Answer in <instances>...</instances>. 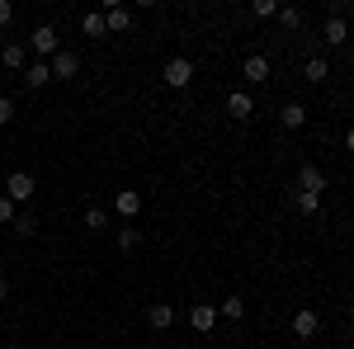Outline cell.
<instances>
[{"label":"cell","mask_w":354,"mask_h":349,"mask_svg":"<svg viewBox=\"0 0 354 349\" xmlns=\"http://www.w3.org/2000/svg\"><path fill=\"white\" fill-rule=\"evenodd\" d=\"M317 330H322V317H317L312 307H298V312H293V335H298V340H317Z\"/></svg>","instance_id":"7"},{"label":"cell","mask_w":354,"mask_h":349,"mask_svg":"<svg viewBox=\"0 0 354 349\" xmlns=\"http://www.w3.org/2000/svg\"><path fill=\"white\" fill-rule=\"evenodd\" d=\"M142 245V232L137 227H118V250H137Z\"/></svg>","instance_id":"22"},{"label":"cell","mask_w":354,"mask_h":349,"mask_svg":"<svg viewBox=\"0 0 354 349\" xmlns=\"http://www.w3.org/2000/svg\"><path fill=\"white\" fill-rule=\"evenodd\" d=\"M241 76L250 85H265V81H270V57H265V53H250L241 62Z\"/></svg>","instance_id":"8"},{"label":"cell","mask_w":354,"mask_h":349,"mask_svg":"<svg viewBox=\"0 0 354 349\" xmlns=\"http://www.w3.org/2000/svg\"><path fill=\"white\" fill-rule=\"evenodd\" d=\"M227 113H232L236 123H245V118L255 113V100H250L245 90H227Z\"/></svg>","instance_id":"10"},{"label":"cell","mask_w":354,"mask_h":349,"mask_svg":"<svg viewBox=\"0 0 354 349\" xmlns=\"http://www.w3.org/2000/svg\"><path fill=\"white\" fill-rule=\"evenodd\" d=\"M189 326L198 330V335H208V330L218 326V302H194L189 307Z\"/></svg>","instance_id":"6"},{"label":"cell","mask_w":354,"mask_h":349,"mask_svg":"<svg viewBox=\"0 0 354 349\" xmlns=\"http://www.w3.org/2000/svg\"><path fill=\"white\" fill-rule=\"evenodd\" d=\"M15 217H19V208H15V203L0 194V227H15Z\"/></svg>","instance_id":"26"},{"label":"cell","mask_w":354,"mask_h":349,"mask_svg":"<svg viewBox=\"0 0 354 349\" xmlns=\"http://www.w3.org/2000/svg\"><path fill=\"white\" fill-rule=\"evenodd\" d=\"M293 208H298L302 217H317V213H322V198H317V194H298V198H293Z\"/></svg>","instance_id":"21"},{"label":"cell","mask_w":354,"mask_h":349,"mask_svg":"<svg viewBox=\"0 0 354 349\" xmlns=\"http://www.w3.org/2000/svg\"><path fill=\"white\" fill-rule=\"evenodd\" d=\"M104 227H109V208H100V203L85 208V232H104Z\"/></svg>","instance_id":"18"},{"label":"cell","mask_w":354,"mask_h":349,"mask_svg":"<svg viewBox=\"0 0 354 349\" xmlns=\"http://www.w3.org/2000/svg\"><path fill=\"white\" fill-rule=\"evenodd\" d=\"M33 232H38V217H33V213L15 217V236H33Z\"/></svg>","instance_id":"23"},{"label":"cell","mask_w":354,"mask_h":349,"mask_svg":"<svg viewBox=\"0 0 354 349\" xmlns=\"http://www.w3.org/2000/svg\"><path fill=\"white\" fill-rule=\"evenodd\" d=\"M330 76V66H326V57H307L302 62V81H312V85H322Z\"/></svg>","instance_id":"17"},{"label":"cell","mask_w":354,"mask_h":349,"mask_svg":"<svg viewBox=\"0 0 354 349\" xmlns=\"http://www.w3.org/2000/svg\"><path fill=\"white\" fill-rule=\"evenodd\" d=\"M28 48H33V57H38V62H53V57L62 53V38H57L53 24H38L33 33H28Z\"/></svg>","instance_id":"1"},{"label":"cell","mask_w":354,"mask_h":349,"mask_svg":"<svg viewBox=\"0 0 354 349\" xmlns=\"http://www.w3.org/2000/svg\"><path fill=\"white\" fill-rule=\"evenodd\" d=\"M279 123H283L288 133H298V128H307V109L302 104H283L279 109Z\"/></svg>","instance_id":"15"},{"label":"cell","mask_w":354,"mask_h":349,"mask_svg":"<svg viewBox=\"0 0 354 349\" xmlns=\"http://www.w3.org/2000/svg\"><path fill=\"white\" fill-rule=\"evenodd\" d=\"M350 62H354V48H350Z\"/></svg>","instance_id":"31"},{"label":"cell","mask_w":354,"mask_h":349,"mask_svg":"<svg viewBox=\"0 0 354 349\" xmlns=\"http://www.w3.org/2000/svg\"><path fill=\"white\" fill-rule=\"evenodd\" d=\"M218 317H227V321H241V317H245V302H241V297H227V302H218Z\"/></svg>","instance_id":"20"},{"label":"cell","mask_w":354,"mask_h":349,"mask_svg":"<svg viewBox=\"0 0 354 349\" xmlns=\"http://www.w3.org/2000/svg\"><path fill=\"white\" fill-rule=\"evenodd\" d=\"M279 19H283V28H302V10H298V5H283Z\"/></svg>","instance_id":"24"},{"label":"cell","mask_w":354,"mask_h":349,"mask_svg":"<svg viewBox=\"0 0 354 349\" xmlns=\"http://www.w3.org/2000/svg\"><path fill=\"white\" fill-rule=\"evenodd\" d=\"M345 38H350V24H345V19H335V15H330V19H326V28H322V43H330V48H340V43H345Z\"/></svg>","instance_id":"16"},{"label":"cell","mask_w":354,"mask_h":349,"mask_svg":"<svg viewBox=\"0 0 354 349\" xmlns=\"http://www.w3.org/2000/svg\"><path fill=\"white\" fill-rule=\"evenodd\" d=\"M161 81L170 85V90H189V81H194V62L189 57H170L161 66Z\"/></svg>","instance_id":"2"},{"label":"cell","mask_w":354,"mask_h":349,"mask_svg":"<svg viewBox=\"0 0 354 349\" xmlns=\"http://www.w3.org/2000/svg\"><path fill=\"white\" fill-rule=\"evenodd\" d=\"M147 326H151V330H170V326H175V307H170V302H151V307H147Z\"/></svg>","instance_id":"12"},{"label":"cell","mask_w":354,"mask_h":349,"mask_svg":"<svg viewBox=\"0 0 354 349\" xmlns=\"http://www.w3.org/2000/svg\"><path fill=\"white\" fill-rule=\"evenodd\" d=\"M0 66H10V71H24V66H28V53L19 48V43H5V48H0Z\"/></svg>","instance_id":"14"},{"label":"cell","mask_w":354,"mask_h":349,"mask_svg":"<svg viewBox=\"0 0 354 349\" xmlns=\"http://www.w3.org/2000/svg\"><path fill=\"white\" fill-rule=\"evenodd\" d=\"M250 15H255V19H274V15H279V5H274V0H255V5H250Z\"/></svg>","instance_id":"25"},{"label":"cell","mask_w":354,"mask_h":349,"mask_svg":"<svg viewBox=\"0 0 354 349\" xmlns=\"http://www.w3.org/2000/svg\"><path fill=\"white\" fill-rule=\"evenodd\" d=\"M33 194H38V180H33V175H28V170H15V175H10V180H5V198H10V203H15V208H19V203H28V198H33Z\"/></svg>","instance_id":"3"},{"label":"cell","mask_w":354,"mask_h":349,"mask_svg":"<svg viewBox=\"0 0 354 349\" xmlns=\"http://www.w3.org/2000/svg\"><path fill=\"white\" fill-rule=\"evenodd\" d=\"M48 81H53V66H48V62H28L24 66V85L28 90H43Z\"/></svg>","instance_id":"13"},{"label":"cell","mask_w":354,"mask_h":349,"mask_svg":"<svg viewBox=\"0 0 354 349\" xmlns=\"http://www.w3.org/2000/svg\"><path fill=\"white\" fill-rule=\"evenodd\" d=\"M48 66H53V81H76V71H81V57L71 53V48H62V53H57Z\"/></svg>","instance_id":"5"},{"label":"cell","mask_w":354,"mask_h":349,"mask_svg":"<svg viewBox=\"0 0 354 349\" xmlns=\"http://www.w3.org/2000/svg\"><path fill=\"white\" fill-rule=\"evenodd\" d=\"M113 213L118 217H137L142 213V194H137V189H118V194H113Z\"/></svg>","instance_id":"11"},{"label":"cell","mask_w":354,"mask_h":349,"mask_svg":"<svg viewBox=\"0 0 354 349\" xmlns=\"http://www.w3.org/2000/svg\"><path fill=\"white\" fill-rule=\"evenodd\" d=\"M10 118H15V100H10V95H0V128H5Z\"/></svg>","instance_id":"27"},{"label":"cell","mask_w":354,"mask_h":349,"mask_svg":"<svg viewBox=\"0 0 354 349\" xmlns=\"http://www.w3.org/2000/svg\"><path fill=\"white\" fill-rule=\"evenodd\" d=\"M100 15H104V28H109V33H128V28H133V10H128V5H104Z\"/></svg>","instance_id":"9"},{"label":"cell","mask_w":354,"mask_h":349,"mask_svg":"<svg viewBox=\"0 0 354 349\" xmlns=\"http://www.w3.org/2000/svg\"><path fill=\"white\" fill-rule=\"evenodd\" d=\"M81 33H85V38H104V33H109V28H104V15H100V10H95V15H85Z\"/></svg>","instance_id":"19"},{"label":"cell","mask_w":354,"mask_h":349,"mask_svg":"<svg viewBox=\"0 0 354 349\" xmlns=\"http://www.w3.org/2000/svg\"><path fill=\"white\" fill-rule=\"evenodd\" d=\"M322 189H326V175H322V165L302 161V165H298V194H317V198H322Z\"/></svg>","instance_id":"4"},{"label":"cell","mask_w":354,"mask_h":349,"mask_svg":"<svg viewBox=\"0 0 354 349\" xmlns=\"http://www.w3.org/2000/svg\"><path fill=\"white\" fill-rule=\"evenodd\" d=\"M5 293H10V283H5V274H0V302H5Z\"/></svg>","instance_id":"30"},{"label":"cell","mask_w":354,"mask_h":349,"mask_svg":"<svg viewBox=\"0 0 354 349\" xmlns=\"http://www.w3.org/2000/svg\"><path fill=\"white\" fill-rule=\"evenodd\" d=\"M345 151H350V156H354V128H350V133H345Z\"/></svg>","instance_id":"29"},{"label":"cell","mask_w":354,"mask_h":349,"mask_svg":"<svg viewBox=\"0 0 354 349\" xmlns=\"http://www.w3.org/2000/svg\"><path fill=\"white\" fill-rule=\"evenodd\" d=\"M10 19H15V5H10V0H0V28L10 24Z\"/></svg>","instance_id":"28"}]
</instances>
